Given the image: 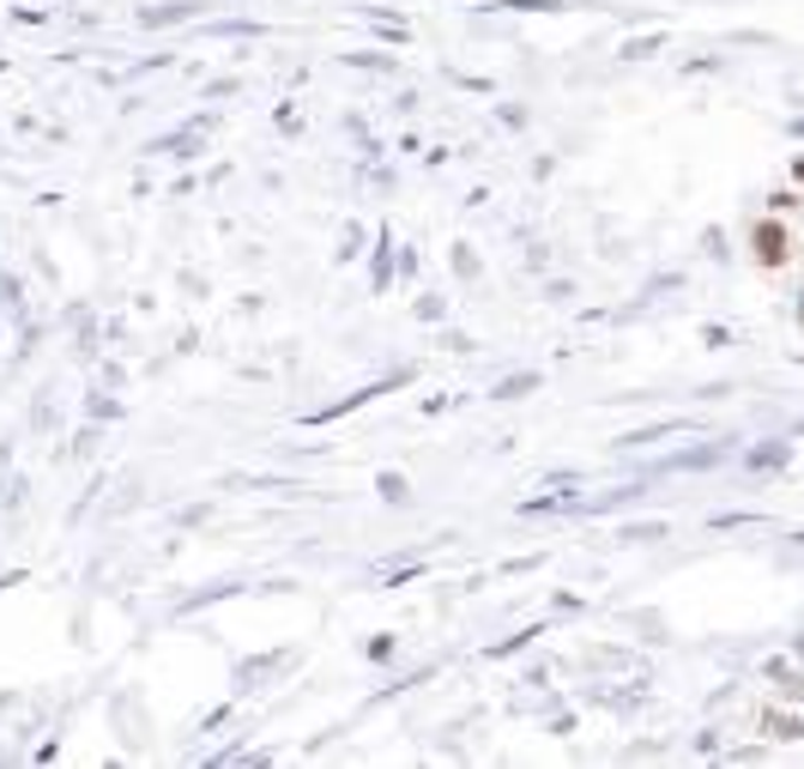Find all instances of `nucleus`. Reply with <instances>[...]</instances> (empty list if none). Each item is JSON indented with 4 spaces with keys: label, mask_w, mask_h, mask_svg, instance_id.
<instances>
[{
    "label": "nucleus",
    "mask_w": 804,
    "mask_h": 769,
    "mask_svg": "<svg viewBox=\"0 0 804 769\" xmlns=\"http://www.w3.org/2000/svg\"><path fill=\"white\" fill-rule=\"evenodd\" d=\"M750 254H756V267H762V273H781V267L793 261V237H786L781 212L756 219V230H750Z\"/></svg>",
    "instance_id": "1"
},
{
    "label": "nucleus",
    "mask_w": 804,
    "mask_h": 769,
    "mask_svg": "<svg viewBox=\"0 0 804 769\" xmlns=\"http://www.w3.org/2000/svg\"><path fill=\"white\" fill-rule=\"evenodd\" d=\"M725 455H732V437L696 443V448H678V455H666V460H659V472H702V467H720Z\"/></svg>",
    "instance_id": "2"
},
{
    "label": "nucleus",
    "mask_w": 804,
    "mask_h": 769,
    "mask_svg": "<svg viewBox=\"0 0 804 769\" xmlns=\"http://www.w3.org/2000/svg\"><path fill=\"white\" fill-rule=\"evenodd\" d=\"M394 279H399V261H394V237H387V225H382L375 254H369V291H375V298H387V291H394Z\"/></svg>",
    "instance_id": "3"
},
{
    "label": "nucleus",
    "mask_w": 804,
    "mask_h": 769,
    "mask_svg": "<svg viewBox=\"0 0 804 769\" xmlns=\"http://www.w3.org/2000/svg\"><path fill=\"white\" fill-rule=\"evenodd\" d=\"M200 19V0H164V7H139V31H170V24Z\"/></svg>",
    "instance_id": "4"
},
{
    "label": "nucleus",
    "mask_w": 804,
    "mask_h": 769,
    "mask_svg": "<svg viewBox=\"0 0 804 769\" xmlns=\"http://www.w3.org/2000/svg\"><path fill=\"white\" fill-rule=\"evenodd\" d=\"M786 460H793V443H756V448L744 455V467H750V472H781Z\"/></svg>",
    "instance_id": "5"
},
{
    "label": "nucleus",
    "mask_w": 804,
    "mask_h": 769,
    "mask_svg": "<svg viewBox=\"0 0 804 769\" xmlns=\"http://www.w3.org/2000/svg\"><path fill=\"white\" fill-rule=\"evenodd\" d=\"M539 370H514V376H502L497 388H490V401H526V394H539Z\"/></svg>",
    "instance_id": "6"
},
{
    "label": "nucleus",
    "mask_w": 804,
    "mask_h": 769,
    "mask_svg": "<svg viewBox=\"0 0 804 769\" xmlns=\"http://www.w3.org/2000/svg\"><path fill=\"white\" fill-rule=\"evenodd\" d=\"M762 734H769V739H804V715L769 709V715H762Z\"/></svg>",
    "instance_id": "7"
},
{
    "label": "nucleus",
    "mask_w": 804,
    "mask_h": 769,
    "mask_svg": "<svg viewBox=\"0 0 804 769\" xmlns=\"http://www.w3.org/2000/svg\"><path fill=\"white\" fill-rule=\"evenodd\" d=\"M146 152H170V158H194V152H200V127H181V134H164V139H152Z\"/></svg>",
    "instance_id": "8"
},
{
    "label": "nucleus",
    "mask_w": 804,
    "mask_h": 769,
    "mask_svg": "<svg viewBox=\"0 0 804 769\" xmlns=\"http://www.w3.org/2000/svg\"><path fill=\"white\" fill-rule=\"evenodd\" d=\"M671 430H683V425H678V418H659V425H647V430H629V437H617V448H647V443L671 437Z\"/></svg>",
    "instance_id": "9"
},
{
    "label": "nucleus",
    "mask_w": 804,
    "mask_h": 769,
    "mask_svg": "<svg viewBox=\"0 0 804 769\" xmlns=\"http://www.w3.org/2000/svg\"><path fill=\"white\" fill-rule=\"evenodd\" d=\"M659 49H666V31H647V37H629L617 55H624V61H647V55H659Z\"/></svg>",
    "instance_id": "10"
},
{
    "label": "nucleus",
    "mask_w": 804,
    "mask_h": 769,
    "mask_svg": "<svg viewBox=\"0 0 804 769\" xmlns=\"http://www.w3.org/2000/svg\"><path fill=\"white\" fill-rule=\"evenodd\" d=\"M375 491H382V503H411V485H406V472H382V479H375Z\"/></svg>",
    "instance_id": "11"
},
{
    "label": "nucleus",
    "mask_w": 804,
    "mask_h": 769,
    "mask_svg": "<svg viewBox=\"0 0 804 769\" xmlns=\"http://www.w3.org/2000/svg\"><path fill=\"white\" fill-rule=\"evenodd\" d=\"M533 636H544V624H533V631H521V636H502V643H497V648H484V655H490V661H509V655H521V648L533 643Z\"/></svg>",
    "instance_id": "12"
},
{
    "label": "nucleus",
    "mask_w": 804,
    "mask_h": 769,
    "mask_svg": "<svg viewBox=\"0 0 804 769\" xmlns=\"http://www.w3.org/2000/svg\"><path fill=\"white\" fill-rule=\"evenodd\" d=\"M212 37H267V24H254V19H218V24H206Z\"/></svg>",
    "instance_id": "13"
},
{
    "label": "nucleus",
    "mask_w": 804,
    "mask_h": 769,
    "mask_svg": "<svg viewBox=\"0 0 804 769\" xmlns=\"http://www.w3.org/2000/svg\"><path fill=\"white\" fill-rule=\"evenodd\" d=\"M666 521H635V528H624V533H617V540H629V545H647V540H666Z\"/></svg>",
    "instance_id": "14"
},
{
    "label": "nucleus",
    "mask_w": 804,
    "mask_h": 769,
    "mask_svg": "<svg viewBox=\"0 0 804 769\" xmlns=\"http://www.w3.org/2000/svg\"><path fill=\"white\" fill-rule=\"evenodd\" d=\"M225 594H237V582H212V588H206V594H194L181 612H200V606H212V600H225Z\"/></svg>",
    "instance_id": "15"
},
{
    "label": "nucleus",
    "mask_w": 804,
    "mask_h": 769,
    "mask_svg": "<svg viewBox=\"0 0 804 769\" xmlns=\"http://www.w3.org/2000/svg\"><path fill=\"white\" fill-rule=\"evenodd\" d=\"M85 418H122V401H109V394H91V401H85Z\"/></svg>",
    "instance_id": "16"
},
{
    "label": "nucleus",
    "mask_w": 804,
    "mask_h": 769,
    "mask_svg": "<svg viewBox=\"0 0 804 769\" xmlns=\"http://www.w3.org/2000/svg\"><path fill=\"white\" fill-rule=\"evenodd\" d=\"M453 273H460L466 285L478 279V261H472V249H466V242H453Z\"/></svg>",
    "instance_id": "17"
},
{
    "label": "nucleus",
    "mask_w": 804,
    "mask_h": 769,
    "mask_svg": "<svg viewBox=\"0 0 804 769\" xmlns=\"http://www.w3.org/2000/svg\"><path fill=\"white\" fill-rule=\"evenodd\" d=\"M411 310H418V322H442V315H448V303H442V298H430V291H424V298L411 303Z\"/></svg>",
    "instance_id": "18"
},
{
    "label": "nucleus",
    "mask_w": 804,
    "mask_h": 769,
    "mask_svg": "<svg viewBox=\"0 0 804 769\" xmlns=\"http://www.w3.org/2000/svg\"><path fill=\"white\" fill-rule=\"evenodd\" d=\"M394 655H399V643H394V636H369V661H382V666H387Z\"/></svg>",
    "instance_id": "19"
},
{
    "label": "nucleus",
    "mask_w": 804,
    "mask_h": 769,
    "mask_svg": "<svg viewBox=\"0 0 804 769\" xmlns=\"http://www.w3.org/2000/svg\"><path fill=\"white\" fill-rule=\"evenodd\" d=\"M352 67H369V73H394V55H352Z\"/></svg>",
    "instance_id": "20"
},
{
    "label": "nucleus",
    "mask_w": 804,
    "mask_h": 769,
    "mask_svg": "<svg viewBox=\"0 0 804 769\" xmlns=\"http://www.w3.org/2000/svg\"><path fill=\"white\" fill-rule=\"evenodd\" d=\"M702 249L714 254V261H725V254H732V249H725V230H702Z\"/></svg>",
    "instance_id": "21"
},
{
    "label": "nucleus",
    "mask_w": 804,
    "mask_h": 769,
    "mask_svg": "<svg viewBox=\"0 0 804 769\" xmlns=\"http://www.w3.org/2000/svg\"><path fill=\"white\" fill-rule=\"evenodd\" d=\"M762 516H714V533H732V528H756Z\"/></svg>",
    "instance_id": "22"
},
{
    "label": "nucleus",
    "mask_w": 804,
    "mask_h": 769,
    "mask_svg": "<svg viewBox=\"0 0 804 769\" xmlns=\"http://www.w3.org/2000/svg\"><path fill=\"white\" fill-rule=\"evenodd\" d=\"M720 67H725L720 55H702V61H683V73H720Z\"/></svg>",
    "instance_id": "23"
},
{
    "label": "nucleus",
    "mask_w": 804,
    "mask_h": 769,
    "mask_svg": "<svg viewBox=\"0 0 804 769\" xmlns=\"http://www.w3.org/2000/svg\"><path fill=\"white\" fill-rule=\"evenodd\" d=\"M357 242H363V230H357V225H345V249H340V261H352V254H357Z\"/></svg>",
    "instance_id": "24"
},
{
    "label": "nucleus",
    "mask_w": 804,
    "mask_h": 769,
    "mask_svg": "<svg viewBox=\"0 0 804 769\" xmlns=\"http://www.w3.org/2000/svg\"><path fill=\"white\" fill-rule=\"evenodd\" d=\"M798 207V195H786V188H781V195H769V212H793Z\"/></svg>",
    "instance_id": "25"
},
{
    "label": "nucleus",
    "mask_w": 804,
    "mask_h": 769,
    "mask_svg": "<svg viewBox=\"0 0 804 769\" xmlns=\"http://www.w3.org/2000/svg\"><path fill=\"white\" fill-rule=\"evenodd\" d=\"M497 115H502V122H509V127H526V110H521V104H502Z\"/></svg>",
    "instance_id": "26"
},
{
    "label": "nucleus",
    "mask_w": 804,
    "mask_h": 769,
    "mask_svg": "<svg viewBox=\"0 0 804 769\" xmlns=\"http://www.w3.org/2000/svg\"><path fill=\"white\" fill-rule=\"evenodd\" d=\"M702 345H714V352H720V345H732V333H725V328H702Z\"/></svg>",
    "instance_id": "27"
},
{
    "label": "nucleus",
    "mask_w": 804,
    "mask_h": 769,
    "mask_svg": "<svg viewBox=\"0 0 804 769\" xmlns=\"http://www.w3.org/2000/svg\"><path fill=\"white\" fill-rule=\"evenodd\" d=\"M786 134H793V139H804V115H798V122H793V127H786Z\"/></svg>",
    "instance_id": "28"
},
{
    "label": "nucleus",
    "mask_w": 804,
    "mask_h": 769,
    "mask_svg": "<svg viewBox=\"0 0 804 769\" xmlns=\"http://www.w3.org/2000/svg\"><path fill=\"white\" fill-rule=\"evenodd\" d=\"M793 176H798V183H804V152H798V158H793Z\"/></svg>",
    "instance_id": "29"
},
{
    "label": "nucleus",
    "mask_w": 804,
    "mask_h": 769,
    "mask_svg": "<svg viewBox=\"0 0 804 769\" xmlns=\"http://www.w3.org/2000/svg\"><path fill=\"white\" fill-rule=\"evenodd\" d=\"M793 655H804V631H798V643H793Z\"/></svg>",
    "instance_id": "30"
},
{
    "label": "nucleus",
    "mask_w": 804,
    "mask_h": 769,
    "mask_svg": "<svg viewBox=\"0 0 804 769\" xmlns=\"http://www.w3.org/2000/svg\"><path fill=\"white\" fill-rule=\"evenodd\" d=\"M798 328H804V291H798Z\"/></svg>",
    "instance_id": "31"
},
{
    "label": "nucleus",
    "mask_w": 804,
    "mask_h": 769,
    "mask_svg": "<svg viewBox=\"0 0 804 769\" xmlns=\"http://www.w3.org/2000/svg\"><path fill=\"white\" fill-rule=\"evenodd\" d=\"M798 430H804V418H798Z\"/></svg>",
    "instance_id": "32"
}]
</instances>
